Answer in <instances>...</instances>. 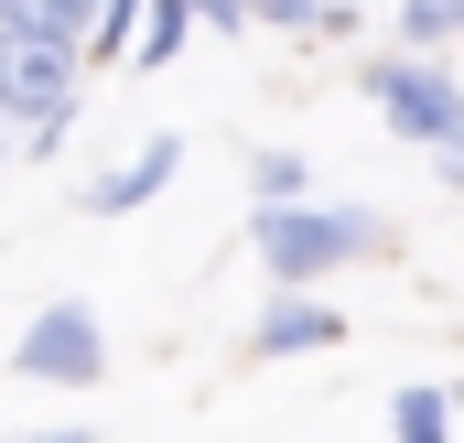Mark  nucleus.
Segmentation results:
<instances>
[{
    "mask_svg": "<svg viewBox=\"0 0 464 443\" xmlns=\"http://www.w3.org/2000/svg\"><path fill=\"white\" fill-rule=\"evenodd\" d=\"M259 271L281 281V292H314L324 271H346V260H378L389 249V227L367 217V206H259Z\"/></svg>",
    "mask_w": 464,
    "mask_h": 443,
    "instance_id": "obj_1",
    "label": "nucleus"
},
{
    "mask_svg": "<svg viewBox=\"0 0 464 443\" xmlns=\"http://www.w3.org/2000/svg\"><path fill=\"white\" fill-rule=\"evenodd\" d=\"M356 87H367V109L389 119V141H421V152H443V141L464 130V76L443 65V54H378Z\"/></svg>",
    "mask_w": 464,
    "mask_h": 443,
    "instance_id": "obj_2",
    "label": "nucleus"
},
{
    "mask_svg": "<svg viewBox=\"0 0 464 443\" xmlns=\"http://www.w3.org/2000/svg\"><path fill=\"white\" fill-rule=\"evenodd\" d=\"M11 379H33V389H98L109 379V325L87 303H44L22 325V346H11Z\"/></svg>",
    "mask_w": 464,
    "mask_h": 443,
    "instance_id": "obj_3",
    "label": "nucleus"
},
{
    "mask_svg": "<svg viewBox=\"0 0 464 443\" xmlns=\"http://www.w3.org/2000/svg\"><path fill=\"white\" fill-rule=\"evenodd\" d=\"M76 76H87V54L33 44V33H0V119H22V130H65V119H76Z\"/></svg>",
    "mask_w": 464,
    "mask_h": 443,
    "instance_id": "obj_4",
    "label": "nucleus"
},
{
    "mask_svg": "<svg viewBox=\"0 0 464 443\" xmlns=\"http://www.w3.org/2000/svg\"><path fill=\"white\" fill-rule=\"evenodd\" d=\"M324 346H346V314L314 303V292H281V303L248 325V357H324Z\"/></svg>",
    "mask_w": 464,
    "mask_h": 443,
    "instance_id": "obj_5",
    "label": "nucleus"
},
{
    "mask_svg": "<svg viewBox=\"0 0 464 443\" xmlns=\"http://www.w3.org/2000/svg\"><path fill=\"white\" fill-rule=\"evenodd\" d=\"M173 173H184V141H173V130H151V141H140L119 173H98V184H87V206H98V217H140V206H151Z\"/></svg>",
    "mask_w": 464,
    "mask_h": 443,
    "instance_id": "obj_6",
    "label": "nucleus"
},
{
    "mask_svg": "<svg viewBox=\"0 0 464 443\" xmlns=\"http://www.w3.org/2000/svg\"><path fill=\"white\" fill-rule=\"evenodd\" d=\"M98 11H109V0H0V33H33V44L87 54V44H98Z\"/></svg>",
    "mask_w": 464,
    "mask_h": 443,
    "instance_id": "obj_7",
    "label": "nucleus"
},
{
    "mask_svg": "<svg viewBox=\"0 0 464 443\" xmlns=\"http://www.w3.org/2000/svg\"><path fill=\"white\" fill-rule=\"evenodd\" d=\"M389 443H454V389H432V379L389 389Z\"/></svg>",
    "mask_w": 464,
    "mask_h": 443,
    "instance_id": "obj_8",
    "label": "nucleus"
},
{
    "mask_svg": "<svg viewBox=\"0 0 464 443\" xmlns=\"http://www.w3.org/2000/svg\"><path fill=\"white\" fill-rule=\"evenodd\" d=\"M195 44V0H140V44H130V65H173Z\"/></svg>",
    "mask_w": 464,
    "mask_h": 443,
    "instance_id": "obj_9",
    "label": "nucleus"
},
{
    "mask_svg": "<svg viewBox=\"0 0 464 443\" xmlns=\"http://www.w3.org/2000/svg\"><path fill=\"white\" fill-rule=\"evenodd\" d=\"M400 33H411V54H443V44H464V0H400Z\"/></svg>",
    "mask_w": 464,
    "mask_h": 443,
    "instance_id": "obj_10",
    "label": "nucleus"
},
{
    "mask_svg": "<svg viewBox=\"0 0 464 443\" xmlns=\"http://www.w3.org/2000/svg\"><path fill=\"white\" fill-rule=\"evenodd\" d=\"M248 195L259 206H303V162L292 152H248Z\"/></svg>",
    "mask_w": 464,
    "mask_h": 443,
    "instance_id": "obj_11",
    "label": "nucleus"
},
{
    "mask_svg": "<svg viewBox=\"0 0 464 443\" xmlns=\"http://www.w3.org/2000/svg\"><path fill=\"white\" fill-rule=\"evenodd\" d=\"M248 22H281V33H324L335 11H324V0H248Z\"/></svg>",
    "mask_w": 464,
    "mask_h": 443,
    "instance_id": "obj_12",
    "label": "nucleus"
},
{
    "mask_svg": "<svg viewBox=\"0 0 464 443\" xmlns=\"http://www.w3.org/2000/svg\"><path fill=\"white\" fill-rule=\"evenodd\" d=\"M432 173H443V184H454V195H464V130H454V141H443V152H432Z\"/></svg>",
    "mask_w": 464,
    "mask_h": 443,
    "instance_id": "obj_13",
    "label": "nucleus"
},
{
    "mask_svg": "<svg viewBox=\"0 0 464 443\" xmlns=\"http://www.w3.org/2000/svg\"><path fill=\"white\" fill-rule=\"evenodd\" d=\"M0 443H98L87 422H54V433H0Z\"/></svg>",
    "mask_w": 464,
    "mask_h": 443,
    "instance_id": "obj_14",
    "label": "nucleus"
},
{
    "mask_svg": "<svg viewBox=\"0 0 464 443\" xmlns=\"http://www.w3.org/2000/svg\"><path fill=\"white\" fill-rule=\"evenodd\" d=\"M195 22H227V33H237V22H248V0H195Z\"/></svg>",
    "mask_w": 464,
    "mask_h": 443,
    "instance_id": "obj_15",
    "label": "nucleus"
},
{
    "mask_svg": "<svg viewBox=\"0 0 464 443\" xmlns=\"http://www.w3.org/2000/svg\"><path fill=\"white\" fill-rule=\"evenodd\" d=\"M454 411H464V389H454Z\"/></svg>",
    "mask_w": 464,
    "mask_h": 443,
    "instance_id": "obj_16",
    "label": "nucleus"
}]
</instances>
